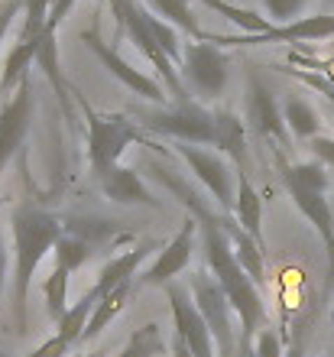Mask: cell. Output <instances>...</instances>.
Here are the masks:
<instances>
[{"label": "cell", "instance_id": "4", "mask_svg": "<svg viewBox=\"0 0 334 357\" xmlns=\"http://www.w3.org/2000/svg\"><path fill=\"white\" fill-rule=\"evenodd\" d=\"M137 123L149 133L172 137L176 143L214 146L218 140V117L198 101H176L172 107H146L137 111Z\"/></svg>", "mask_w": 334, "mask_h": 357}, {"label": "cell", "instance_id": "30", "mask_svg": "<svg viewBox=\"0 0 334 357\" xmlns=\"http://www.w3.org/2000/svg\"><path fill=\"white\" fill-rule=\"evenodd\" d=\"M49 10H52V0H26L23 7V33L20 39H39L46 33L49 23Z\"/></svg>", "mask_w": 334, "mask_h": 357}, {"label": "cell", "instance_id": "43", "mask_svg": "<svg viewBox=\"0 0 334 357\" xmlns=\"http://www.w3.org/2000/svg\"><path fill=\"white\" fill-rule=\"evenodd\" d=\"M331 321H334V312H331Z\"/></svg>", "mask_w": 334, "mask_h": 357}, {"label": "cell", "instance_id": "18", "mask_svg": "<svg viewBox=\"0 0 334 357\" xmlns=\"http://www.w3.org/2000/svg\"><path fill=\"white\" fill-rule=\"evenodd\" d=\"M224 221V231H227V241H231L234 254H237V260L243 264V270L250 273V280L260 286L263 280H266V260H263V244L260 241H253L247 231H243L241 225H237V218H221Z\"/></svg>", "mask_w": 334, "mask_h": 357}, {"label": "cell", "instance_id": "44", "mask_svg": "<svg viewBox=\"0 0 334 357\" xmlns=\"http://www.w3.org/2000/svg\"><path fill=\"white\" fill-rule=\"evenodd\" d=\"M331 357H334V348H331Z\"/></svg>", "mask_w": 334, "mask_h": 357}, {"label": "cell", "instance_id": "41", "mask_svg": "<svg viewBox=\"0 0 334 357\" xmlns=\"http://www.w3.org/2000/svg\"><path fill=\"white\" fill-rule=\"evenodd\" d=\"M72 357H104V351H94V354H72Z\"/></svg>", "mask_w": 334, "mask_h": 357}, {"label": "cell", "instance_id": "17", "mask_svg": "<svg viewBox=\"0 0 334 357\" xmlns=\"http://www.w3.org/2000/svg\"><path fill=\"white\" fill-rule=\"evenodd\" d=\"M234 218H237V225H241L253 241H260V244L266 247V241H263V198H260V192L253 188V182L247 178V172L243 169L237 172V202H234Z\"/></svg>", "mask_w": 334, "mask_h": 357}, {"label": "cell", "instance_id": "21", "mask_svg": "<svg viewBox=\"0 0 334 357\" xmlns=\"http://www.w3.org/2000/svg\"><path fill=\"white\" fill-rule=\"evenodd\" d=\"M146 7L153 10L156 17L166 20V23H172L176 29H185L195 43H204V36H208V33L198 26V20H195V13H192V7H188V0H146Z\"/></svg>", "mask_w": 334, "mask_h": 357}, {"label": "cell", "instance_id": "23", "mask_svg": "<svg viewBox=\"0 0 334 357\" xmlns=\"http://www.w3.org/2000/svg\"><path fill=\"white\" fill-rule=\"evenodd\" d=\"M101 302V296L94 292V286L88 292H84L82 299L75 302L72 309L66 312V319L56 325V331L62 335L66 341H72V344H82V335H84V328H88V319H91V312H94V305Z\"/></svg>", "mask_w": 334, "mask_h": 357}, {"label": "cell", "instance_id": "42", "mask_svg": "<svg viewBox=\"0 0 334 357\" xmlns=\"http://www.w3.org/2000/svg\"><path fill=\"white\" fill-rule=\"evenodd\" d=\"M243 357H257V354H253V348H243Z\"/></svg>", "mask_w": 334, "mask_h": 357}, {"label": "cell", "instance_id": "7", "mask_svg": "<svg viewBox=\"0 0 334 357\" xmlns=\"http://www.w3.org/2000/svg\"><path fill=\"white\" fill-rule=\"evenodd\" d=\"M192 299H195L198 312H202L204 325L214 338V351L218 357L234 354V321H231V299L221 289V282L211 273H195L192 276Z\"/></svg>", "mask_w": 334, "mask_h": 357}, {"label": "cell", "instance_id": "16", "mask_svg": "<svg viewBox=\"0 0 334 357\" xmlns=\"http://www.w3.org/2000/svg\"><path fill=\"white\" fill-rule=\"evenodd\" d=\"M149 254H153V247H149V244H137L133 250H127V254H121V257H114V260H107V264L101 266V273H98L94 292H98V296H107V292L117 289V286H123V282L137 280L139 264H143Z\"/></svg>", "mask_w": 334, "mask_h": 357}, {"label": "cell", "instance_id": "20", "mask_svg": "<svg viewBox=\"0 0 334 357\" xmlns=\"http://www.w3.org/2000/svg\"><path fill=\"white\" fill-rule=\"evenodd\" d=\"M39 43H43V36L39 39H20L17 46L7 52V62H3V68H0V94H10V88L20 85L23 78H26V68L36 62L39 56Z\"/></svg>", "mask_w": 334, "mask_h": 357}, {"label": "cell", "instance_id": "22", "mask_svg": "<svg viewBox=\"0 0 334 357\" xmlns=\"http://www.w3.org/2000/svg\"><path fill=\"white\" fill-rule=\"evenodd\" d=\"M214 117H218V140H214V146L224 150L243 169V156H247V146H243V121L234 111H214Z\"/></svg>", "mask_w": 334, "mask_h": 357}, {"label": "cell", "instance_id": "13", "mask_svg": "<svg viewBox=\"0 0 334 357\" xmlns=\"http://www.w3.org/2000/svg\"><path fill=\"white\" fill-rule=\"evenodd\" d=\"M166 296H169V309H172V321H176V338L185 341V348L195 357H214V338L208 325H204L195 299L188 296V289L169 282Z\"/></svg>", "mask_w": 334, "mask_h": 357}, {"label": "cell", "instance_id": "11", "mask_svg": "<svg viewBox=\"0 0 334 357\" xmlns=\"http://www.w3.org/2000/svg\"><path fill=\"white\" fill-rule=\"evenodd\" d=\"M198 237H202V227H198L195 215H188L185 221H182V227H179V234L159 250V257L146 266V270L139 273L137 286H169L179 273L192 264Z\"/></svg>", "mask_w": 334, "mask_h": 357}, {"label": "cell", "instance_id": "48", "mask_svg": "<svg viewBox=\"0 0 334 357\" xmlns=\"http://www.w3.org/2000/svg\"><path fill=\"white\" fill-rule=\"evenodd\" d=\"M111 3H114V0H111Z\"/></svg>", "mask_w": 334, "mask_h": 357}, {"label": "cell", "instance_id": "3", "mask_svg": "<svg viewBox=\"0 0 334 357\" xmlns=\"http://www.w3.org/2000/svg\"><path fill=\"white\" fill-rule=\"evenodd\" d=\"M111 7H114V17H117L121 29L127 33V39L149 59V66L159 72L166 91L172 94L176 101H192V98H188V88H185V78H182V68H176V62L166 56V49L159 46V39L153 36V29H149L146 3H139V0H114Z\"/></svg>", "mask_w": 334, "mask_h": 357}, {"label": "cell", "instance_id": "37", "mask_svg": "<svg viewBox=\"0 0 334 357\" xmlns=\"http://www.w3.org/2000/svg\"><path fill=\"white\" fill-rule=\"evenodd\" d=\"M75 0H52V10H49V23L46 29H52V33H59V26L66 23V17L72 13Z\"/></svg>", "mask_w": 334, "mask_h": 357}, {"label": "cell", "instance_id": "26", "mask_svg": "<svg viewBox=\"0 0 334 357\" xmlns=\"http://www.w3.org/2000/svg\"><path fill=\"white\" fill-rule=\"evenodd\" d=\"M68 280H72V273L66 270V266H52V273L46 276V282H43V299H46V312H49V319L62 321L66 319V312L72 309L68 305Z\"/></svg>", "mask_w": 334, "mask_h": 357}, {"label": "cell", "instance_id": "27", "mask_svg": "<svg viewBox=\"0 0 334 357\" xmlns=\"http://www.w3.org/2000/svg\"><path fill=\"white\" fill-rule=\"evenodd\" d=\"M166 341H162V331H159L156 321H146L143 328H137L130 335V341L123 344V351L117 357H156L162 354Z\"/></svg>", "mask_w": 334, "mask_h": 357}, {"label": "cell", "instance_id": "45", "mask_svg": "<svg viewBox=\"0 0 334 357\" xmlns=\"http://www.w3.org/2000/svg\"><path fill=\"white\" fill-rule=\"evenodd\" d=\"M331 205H334V198H331Z\"/></svg>", "mask_w": 334, "mask_h": 357}, {"label": "cell", "instance_id": "25", "mask_svg": "<svg viewBox=\"0 0 334 357\" xmlns=\"http://www.w3.org/2000/svg\"><path fill=\"white\" fill-rule=\"evenodd\" d=\"M202 3L204 7H211V10H218L221 17H227L234 26H241L243 36H257V33H266V29L276 26L269 17H260L257 10L237 7V3H231V0H202Z\"/></svg>", "mask_w": 334, "mask_h": 357}, {"label": "cell", "instance_id": "47", "mask_svg": "<svg viewBox=\"0 0 334 357\" xmlns=\"http://www.w3.org/2000/svg\"><path fill=\"white\" fill-rule=\"evenodd\" d=\"M0 357H3V354H0Z\"/></svg>", "mask_w": 334, "mask_h": 357}, {"label": "cell", "instance_id": "46", "mask_svg": "<svg viewBox=\"0 0 334 357\" xmlns=\"http://www.w3.org/2000/svg\"><path fill=\"white\" fill-rule=\"evenodd\" d=\"M331 7H334V0H331Z\"/></svg>", "mask_w": 334, "mask_h": 357}, {"label": "cell", "instance_id": "28", "mask_svg": "<svg viewBox=\"0 0 334 357\" xmlns=\"http://www.w3.org/2000/svg\"><path fill=\"white\" fill-rule=\"evenodd\" d=\"M56 264L59 266H66L68 273H75V270H82L88 260H91V244L84 241V237H75V234H62V241L56 244Z\"/></svg>", "mask_w": 334, "mask_h": 357}, {"label": "cell", "instance_id": "36", "mask_svg": "<svg viewBox=\"0 0 334 357\" xmlns=\"http://www.w3.org/2000/svg\"><path fill=\"white\" fill-rule=\"evenodd\" d=\"M23 7H26V0H3V3H0V43L7 39L13 20L23 13Z\"/></svg>", "mask_w": 334, "mask_h": 357}, {"label": "cell", "instance_id": "6", "mask_svg": "<svg viewBox=\"0 0 334 357\" xmlns=\"http://www.w3.org/2000/svg\"><path fill=\"white\" fill-rule=\"evenodd\" d=\"M176 156L185 162L188 169L195 172V178L204 185V192L218 202L224 215H234V202H237V176L231 172V166L211 150H202L195 143H176L172 146Z\"/></svg>", "mask_w": 334, "mask_h": 357}, {"label": "cell", "instance_id": "12", "mask_svg": "<svg viewBox=\"0 0 334 357\" xmlns=\"http://www.w3.org/2000/svg\"><path fill=\"white\" fill-rule=\"evenodd\" d=\"M286 192L292 195L296 208L302 215L308 218V225L318 231V237L325 241V250H328V286H334V205L328 192H315V188H305L302 182H296L292 176L279 172Z\"/></svg>", "mask_w": 334, "mask_h": 357}, {"label": "cell", "instance_id": "39", "mask_svg": "<svg viewBox=\"0 0 334 357\" xmlns=\"http://www.w3.org/2000/svg\"><path fill=\"white\" fill-rule=\"evenodd\" d=\"M172 357H195V354H192V351H188L185 348V341H172Z\"/></svg>", "mask_w": 334, "mask_h": 357}, {"label": "cell", "instance_id": "19", "mask_svg": "<svg viewBox=\"0 0 334 357\" xmlns=\"http://www.w3.org/2000/svg\"><path fill=\"white\" fill-rule=\"evenodd\" d=\"M133 286H137V280L130 282H123V286H117V289H111L107 296H101V302L94 305L91 312V319H88V328H84L82 335V344H88V341H94L98 335H101L107 325H111L117 315H121L123 309H127V299L133 296Z\"/></svg>", "mask_w": 334, "mask_h": 357}, {"label": "cell", "instance_id": "29", "mask_svg": "<svg viewBox=\"0 0 334 357\" xmlns=\"http://www.w3.org/2000/svg\"><path fill=\"white\" fill-rule=\"evenodd\" d=\"M36 66L46 72V78L59 88V91H66V78H62V72H59V43H56V33H52V29H46V33H43Z\"/></svg>", "mask_w": 334, "mask_h": 357}, {"label": "cell", "instance_id": "2", "mask_svg": "<svg viewBox=\"0 0 334 357\" xmlns=\"http://www.w3.org/2000/svg\"><path fill=\"white\" fill-rule=\"evenodd\" d=\"M13 227V250H17V273H13V315H17V328H26V309H29V289H33V276L49 250H56L62 241V221L59 215L46 211L39 205H20L10 215Z\"/></svg>", "mask_w": 334, "mask_h": 357}, {"label": "cell", "instance_id": "24", "mask_svg": "<svg viewBox=\"0 0 334 357\" xmlns=\"http://www.w3.org/2000/svg\"><path fill=\"white\" fill-rule=\"evenodd\" d=\"M282 117H286V127L296 133L298 140H315L318 127H321V117L305 98H289L282 104Z\"/></svg>", "mask_w": 334, "mask_h": 357}, {"label": "cell", "instance_id": "9", "mask_svg": "<svg viewBox=\"0 0 334 357\" xmlns=\"http://www.w3.org/2000/svg\"><path fill=\"white\" fill-rule=\"evenodd\" d=\"M334 39V13H315V17H298L286 26H273L257 36H214L208 33L204 43L224 49V46H263V43H325Z\"/></svg>", "mask_w": 334, "mask_h": 357}, {"label": "cell", "instance_id": "40", "mask_svg": "<svg viewBox=\"0 0 334 357\" xmlns=\"http://www.w3.org/2000/svg\"><path fill=\"white\" fill-rule=\"evenodd\" d=\"M286 357H302V338H296V341H292V348L286 351Z\"/></svg>", "mask_w": 334, "mask_h": 357}, {"label": "cell", "instance_id": "15", "mask_svg": "<svg viewBox=\"0 0 334 357\" xmlns=\"http://www.w3.org/2000/svg\"><path fill=\"white\" fill-rule=\"evenodd\" d=\"M104 195L111 202H121V205H146V208H159V202L153 198V192L146 188V182L139 178L137 169H127V166H114L111 172H104L101 178Z\"/></svg>", "mask_w": 334, "mask_h": 357}, {"label": "cell", "instance_id": "14", "mask_svg": "<svg viewBox=\"0 0 334 357\" xmlns=\"http://www.w3.org/2000/svg\"><path fill=\"white\" fill-rule=\"evenodd\" d=\"M247 121L260 137H269V140H286V117H282V107L273 98L263 78L253 72L250 75V94H247Z\"/></svg>", "mask_w": 334, "mask_h": 357}, {"label": "cell", "instance_id": "31", "mask_svg": "<svg viewBox=\"0 0 334 357\" xmlns=\"http://www.w3.org/2000/svg\"><path fill=\"white\" fill-rule=\"evenodd\" d=\"M308 0H263V7H266L269 20L276 23V26H286L292 20L302 17V10H305Z\"/></svg>", "mask_w": 334, "mask_h": 357}, {"label": "cell", "instance_id": "35", "mask_svg": "<svg viewBox=\"0 0 334 357\" xmlns=\"http://www.w3.org/2000/svg\"><path fill=\"white\" fill-rule=\"evenodd\" d=\"M72 348H75L72 341H66V338H62V335L56 331L52 338L43 341V344H39V348L33 351L29 357H68V351H72Z\"/></svg>", "mask_w": 334, "mask_h": 357}, {"label": "cell", "instance_id": "38", "mask_svg": "<svg viewBox=\"0 0 334 357\" xmlns=\"http://www.w3.org/2000/svg\"><path fill=\"white\" fill-rule=\"evenodd\" d=\"M3 286H7V244L0 234V302H3Z\"/></svg>", "mask_w": 334, "mask_h": 357}, {"label": "cell", "instance_id": "1", "mask_svg": "<svg viewBox=\"0 0 334 357\" xmlns=\"http://www.w3.org/2000/svg\"><path fill=\"white\" fill-rule=\"evenodd\" d=\"M159 178L166 182L172 192H176L185 208H192L198 227H202V250H204V260L211 266L214 280L221 282V289L227 292L231 299V309L237 312L241 319V348H250V341L257 338V331L263 328V319H266V309H263V296H260V286L250 280V273L243 270V264L237 260L234 254L231 241H227V231H224V221L214 218V211L204 205L198 195H192L176 176L159 169Z\"/></svg>", "mask_w": 334, "mask_h": 357}, {"label": "cell", "instance_id": "10", "mask_svg": "<svg viewBox=\"0 0 334 357\" xmlns=\"http://www.w3.org/2000/svg\"><path fill=\"white\" fill-rule=\"evenodd\" d=\"M82 43L88 49H91L94 56L101 59V66L111 72L117 82H121L127 91H133V94H139V98H146V101H153L156 107H162L166 104V98H169V91H166V85L162 82H156V78H149V75H143L139 68H133L127 59L117 52L114 46H107L101 39V33H98V26H91V29H82Z\"/></svg>", "mask_w": 334, "mask_h": 357}, {"label": "cell", "instance_id": "33", "mask_svg": "<svg viewBox=\"0 0 334 357\" xmlns=\"http://www.w3.org/2000/svg\"><path fill=\"white\" fill-rule=\"evenodd\" d=\"M279 72H286V75L298 78L302 85H308V88H315V91H321V94L328 98V101L334 104V85L328 82L325 75H315V72H298V68H279Z\"/></svg>", "mask_w": 334, "mask_h": 357}, {"label": "cell", "instance_id": "8", "mask_svg": "<svg viewBox=\"0 0 334 357\" xmlns=\"http://www.w3.org/2000/svg\"><path fill=\"white\" fill-rule=\"evenodd\" d=\"M182 78L198 98H221L231 82V62L211 43H188L182 56Z\"/></svg>", "mask_w": 334, "mask_h": 357}, {"label": "cell", "instance_id": "34", "mask_svg": "<svg viewBox=\"0 0 334 357\" xmlns=\"http://www.w3.org/2000/svg\"><path fill=\"white\" fill-rule=\"evenodd\" d=\"M308 150H312V156H315L321 166L334 169V137H325V133H318L315 140H308Z\"/></svg>", "mask_w": 334, "mask_h": 357}, {"label": "cell", "instance_id": "32", "mask_svg": "<svg viewBox=\"0 0 334 357\" xmlns=\"http://www.w3.org/2000/svg\"><path fill=\"white\" fill-rule=\"evenodd\" d=\"M253 354L257 357H286V351H282V341H279V335L273 328H266L263 325L260 331H257V338H253Z\"/></svg>", "mask_w": 334, "mask_h": 357}, {"label": "cell", "instance_id": "5", "mask_svg": "<svg viewBox=\"0 0 334 357\" xmlns=\"http://www.w3.org/2000/svg\"><path fill=\"white\" fill-rule=\"evenodd\" d=\"M84 117H88V156H91V169L98 178L111 172L114 166H121V156L130 143L156 146L127 114H98L84 107Z\"/></svg>", "mask_w": 334, "mask_h": 357}]
</instances>
